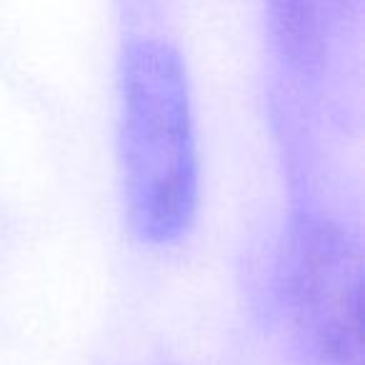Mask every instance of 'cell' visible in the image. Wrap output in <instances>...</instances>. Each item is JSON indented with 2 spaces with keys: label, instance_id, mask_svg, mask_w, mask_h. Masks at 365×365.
<instances>
[{
  "label": "cell",
  "instance_id": "2",
  "mask_svg": "<svg viewBox=\"0 0 365 365\" xmlns=\"http://www.w3.org/2000/svg\"><path fill=\"white\" fill-rule=\"evenodd\" d=\"M290 300L303 333L335 365H360V255L330 223L298 228L288 265Z\"/></svg>",
  "mask_w": 365,
  "mask_h": 365
},
{
  "label": "cell",
  "instance_id": "3",
  "mask_svg": "<svg viewBox=\"0 0 365 365\" xmlns=\"http://www.w3.org/2000/svg\"><path fill=\"white\" fill-rule=\"evenodd\" d=\"M355 0H268V21L280 61L298 76H318L338 26Z\"/></svg>",
  "mask_w": 365,
  "mask_h": 365
},
{
  "label": "cell",
  "instance_id": "1",
  "mask_svg": "<svg viewBox=\"0 0 365 365\" xmlns=\"http://www.w3.org/2000/svg\"><path fill=\"white\" fill-rule=\"evenodd\" d=\"M120 150L135 235L175 243L198 205V155L188 76L170 43L135 38L123 51Z\"/></svg>",
  "mask_w": 365,
  "mask_h": 365
}]
</instances>
